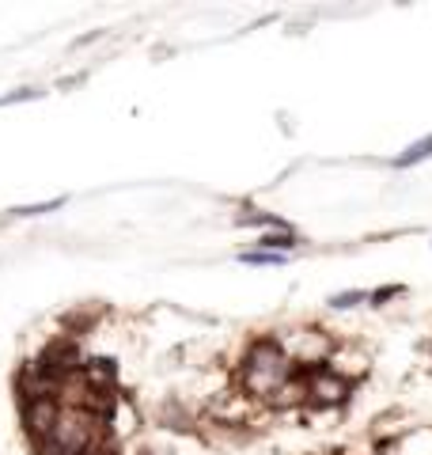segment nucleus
<instances>
[{"label":"nucleus","instance_id":"nucleus-1","mask_svg":"<svg viewBox=\"0 0 432 455\" xmlns=\"http://www.w3.org/2000/svg\"><path fill=\"white\" fill-rule=\"evenodd\" d=\"M243 379H247V387L254 395H277V387H284V379H292V364H288L277 338H258L247 349Z\"/></svg>","mask_w":432,"mask_h":455},{"label":"nucleus","instance_id":"nucleus-2","mask_svg":"<svg viewBox=\"0 0 432 455\" xmlns=\"http://www.w3.org/2000/svg\"><path fill=\"white\" fill-rule=\"evenodd\" d=\"M57 421H61V403H57V398H35V403H23V425H27V436H31L38 448L53 436Z\"/></svg>","mask_w":432,"mask_h":455},{"label":"nucleus","instance_id":"nucleus-3","mask_svg":"<svg viewBox=\"0 0 432 455\" xmlns=\"http://www.w3.org/2000/svg\"><path fill=\"white\" fill-rule=\"evenodd\" d=\"M308 395L323 406H334L349 395V383H345L338 372H330V368H311L308 372Z\"/></svg>","mask_w":432,"mask_h":455},{"label":"nucleus","instance_id":"nucleus-4","mask_svg":"<svg viewBox=\"0 0 432 455\" xmlns=\"http://www.w3.org/2000/svg\"><path fill=\"white\" fill-rule=\"evenodd\" d=\"M258 247L269 251V254H284V251L296 247V235L288 232V228H281V232H266L262 239H258Z\"/></svg>","mask_w":432,"mask_h":455},{"label":"nucleus","instance_id":"nucleus-5","mask_svg":"<svg viewBox=\"0 0 432 455\" xmlns=\"http://www.w3.org/2000/svg\"><path fill=\"white\" fill-rule=\"evenodd\" d=\"M428 156H432V137H425V140H417V145H410L406 152H402L398 156V167H413V164H421V160H428Z\"/></svg>","mask_w":432,"mask_h":455},{"label":"nucleus","instance_id":"nucleus-6","mask_svg":"<svg viewBox=\"0 0 432 455\" xmlns=\"http://www.w3.org/2000/svg\"><path fill=\"white\" fill-rule=\"evenodd\" d=\"M356 300H364V292H341V296L330 300V307H353Z\"/></svg>","mask_w":432,"mask_h":455},{"label":"nucleus","instance_id":"nucleus-7","mask_svg":"<svg viewBox=\"0 0 432 455\" xmlns=\"http://www.w3.org/2000/svg\"><path fill=\"white\" fill-rule=\"evenodd\" d=\"M398 292H402L398 284H387V289H380V292L368 296V304H383V300H391V296H398Z\"/></svg>","mask_w":432,"mask_h":455}]
</instances>
